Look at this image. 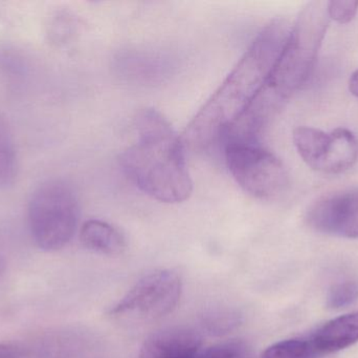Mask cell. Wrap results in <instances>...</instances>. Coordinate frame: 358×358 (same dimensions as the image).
<instances>
[{"label":"cell","mask_w":358,"mask_h":358,"mask_svg":"<svg viewBox=\"0 0 358 358\" xmlns=\"http://www.w3.org/2000/svg\"><path fill=\"white\" fill-rule=\"evenodd\" d=\"M283 20L268 23L183 132L182 143L200 151L227 135L260 92L289 35Z\"/></svg>","instance_id":"cell-1"},{"label":"cell","mask_w":358,"mask_h":358,"mask_svg":"<svg viewBox=\"0 0 358 358\" xmlns=\"http://www.w3.org/2000/svg\"><path fill=\"white\" fill-rule=\"evenodd\" d=\"M138 140L120 155L124 174L143 193L163 203L189 199L193 182L185 164L182 140L159 111L144 109L136 118Z\"/></svg>","instance_id":"cell-2"},{"label":"cell","mask_w":358,"mask_h":358,"mask_svg":"<svg viewBox=\"0 0 358 358\" xmlns=\"http://www.w3.org/2000/svg\"><path fill=\"white\" fill-rule=\"evenodd\" d=\"M328 25L327 4L311 2L290 29L283 50L261 88L278 106L308 80Z\"/></svg>","instance_id":"cell-3"},{"label":"cell","mask_w":358,"mask_h":358,"mask_svg":"<svg viewBox=\"0 0 358 358\" xmlns=\"http://www.w3.org/2000/svg\"><path fill=\"white\" fill-rule=\"evenodd\" d=\"M29 222L38 247L55 252L67 245L79 222V204L71 187L58 180L40 185L29 202Z\"/></svg>","instance_id":"cell-4"},{"label":"cell","mask_w":358,"mask_h":358,"mask_svg":"<svg viewBox=\"0 0 358 358\" xmlns=\"http://www.w3.org/2000/svg\"><path fill=\"white\" fill-rule=\"evenodd\" d=\"M225 162L237 184L257 199L279 197L287 187L288 174L281 160L259 145L227 143Z\"/></svg>","instance_id":"cell-5"},{"label":"cell","mask_w":358,"mask_h":358,"mask_svg":"<svg viewBox=\"0 0 358 358\" xmlns=\"http://www.w3.org/2000/svg\"><path fill=\"white\" fill-rule=\"evenodd\" d=\"M181 296V280L172 270H159L138 282L110 310L113 317L153 322L173 312Z\"/></svg>","instance_id":"cell-6"},{"label":"cell","mask_w":358,"mask_h":358,"mask_svg":"<svg viewBox=\"0 0 358 358\" xmlns=\"http://www.w3.org/2000/svg\"><path fill=\"white\" fill-rule=\"evenodd\" d=\"M307 222L319 233L358 239V188L322 198L309 208Z\"/></svg>","instance_id":"cell-7"},{"label":"cell","mask_w":358,"mask_h":358,"mask_svg":"<svg viewBox=\"0 0 358 358\" xmlns=\"http://www.w3.org/2000/svg\"><path fill=\"white\" fill-rule=\"evenodd\" d=\"M202 336L189 327H169L151 334L143 343L141 358H191L199 352Z\"/></svg>","instance_id":"cell-8"},{"label":"cell","mask_w":358,"mask_h":358,"mask_svg":"<svg viewBox=\"0 0 358 358\" xmlns=\"http://www.w3.org/2000/svg\"><path fill=\"white\" fill-rule=\"evenodd\" d=\"M357 342L358 311L332 319L311 340L317 353L338 352Z\"/></svg>","instance_id":"cell-9"},{"label":"cell","mask_w":358,"mask_h":358,"mask_svg":"<svg viewBox=\"0 0 358 358\" xmlns=\"http://www.w3.org/2000/svg\"><path fill=\"white\" fill-rule=\"evenodd\" d=\"M358 160V140L346 128H336L329 132V141L319 172L342 174L350 170Z\"/></svg>","instance_id":"cell-10"},{"label":"cell","mask_w":358,"mask_h":358,"mask_svg":"<svg viewBox=\"0 0 358 358\" xmlns=\"http://www.w3.org/2000/svg\"><path fill=\"white\" fill-rule=\"evenodd\" d=\"M80 239L87 249L105 256H119L126 248L125 237L119 229L104 221L90 220L84 223Z\"/></svg>","instance_id":"cell-11"},{"label":"cell","mask_w":358,"mask_h":358,"mask_svg":"<svg viewBox=\"0 0 358 358\" xmlns=\"http://www.w3.org/2000/svg\"><path fill=\"white\" fill-rule=\"evenodd\" d=\"M329 132L313 128H299L294 132V143L305 163L319 172L325 155Z\"/></svg>","instance_id":"cell-12"},{"label":"cell","mask_w":358,"mask_h":358,"mask_svg":"<svg viewBox=\"0 0 358 358\" xmlns=\"http://www.w3.org/2000/svg\"><path fill=\"white\" fill-rule=\"evenodd\" d=\"M241 323V313L231 307H215L201 315L202 328L210 336H221L231 333Z\"/></svg>","instance_id":"cell-13"},{"label":"cell","mask_w":358,"mask_h":358,"mask_svg":"<svg viewBox=\"0 0 358 358\" xmlns=\"http://www.w3.org/2000/svg\"><path fill=\"white\" fill-rule=\"evenodd\" d=\"M16 166L14 139L6 120L0 117V188L12 184Z\"/></svg>","instance_id":"cell-14"},{"label":"cell","mask_w":358,"mask_h":358,"mask_svg":"<svg viewBox=\"0 0 358 358\" xmlns=\"http://www.w3.org/2000/svg\"><path fill=\"white\" fill-rule=\"evenodd\" d=\"M317 354L311 340H282L271 345L263 353L262 358H315Z\"/></svg>","instance_id":"cell-15"},{"label":"cell","mask_w":358,"mask_h":358,"mask_svg":"<svg viewBox=\"0 0 358 358\" xmlns=\"http://www.w3.org/2000/svg\"><path fill=\"white\" fill-rule=\"evenodd\" d=\"M191 358H255L252 349L242 342H229L215 345L200 350Z\"/></svg>","instance_id":"cell-16"},{"label":"cell","mask_w":358,"mask_h":358,"mask_svg":"<svg viewBox=\"0 0 358 358\" xmlns=\"http://www.w3.org/2000/svg\"><path fill=\"white\" fill-rule=\"evenodd\" d=\"M358 300V283L344 282L330 290L327 305L331 309H342L350 306Z\"/></svg>","instance_id":"cell-17"},{"label":"cell","mask_w":358,"mask_h":358,"mask_svg":"<svg viewBox=\"0 0 358 358\" xmlns=\"http://www.w3.org/2000/svg\"><path fill=\"white\" fill-rule=\"evenodd\" d=\"M327 12L329 18L340 25H346L357 16L358 0H332L327 2Z\"/></svg>","instance_id":"cell-18"},{"label":"cell","mask_w":358,"mask_h":358,"mask_svg":"<svg viewBox=\"0 0 358 358\" xmlns=\"http://www.w3.org/2000/svg\"><path fill=\"white\" fill-rule=\"evenodd\" d=\"M349 90L353 96L358 98V69L351 76L350 81H349Z\"/></svg>","instance_id":"cell-19"}]
</instances>
